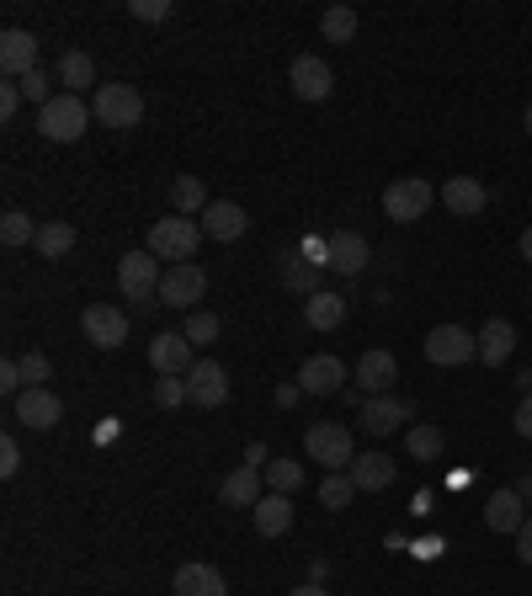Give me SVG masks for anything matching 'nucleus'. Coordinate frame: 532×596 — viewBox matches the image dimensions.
I'll list each match as a JSON object with an SVG mask.
<instances>
[{
    "instance_id": "39448f33",
    "label": "nucleus",
    "mask_w": 532,
    "mask_h": 596,
    "mask_svg": "<svg viewBox=\"0 0 532 596\" xmlns=\"http://www.w3.org/2000/svg\"><path fill=\"white\" fill-rule=\"evenodd\" d=\"M304 448H309V458H315L319 469H331V475L352 469V458H357V448H352V427H336V421H319V427L304 431Z\"/></svg>"
},
{
    "instance_id": "79ce46f5",
    "label": "nucleus",
    "mask_w": 532,
    "mask_h": 596,
    "mask_svg": "<svg viewBox=\"0 0 532 596\" xmlns=\"http://www.w3.org/2000/svg\"><path fill=\"white\" fill-rule=\"evenodd\" d=\"M17 469H22V448H17V437H6V442H0V475L11 479Z\"/></svg>"
},
{
    "instance_id": "8fccbe9b",
    "label": "nucleus",
    "mask_w": 532,
    "mask_h": 596,
    "mask_svg": "<svg viewBox=\"0 0 532 596\" xmlns=\"http://www.w3.org/2000/svg\"><path fill=\"white\" fill-rule=\"evenodd\" d=\"M288 596H331V592H325V586H315V580H309V586H298V592H288Z\"/></svg>"
},
{
    "instance_id": "0eeeda50",
    "label": "nucleus",
    "mask_w": 532,
    "mask_h": 596,
    "mask_svg": "<svg viewBox=\"0 0 532 596\" xmlns=\"http://www.w3.org/2000/svg\"><path fill=\"white\" fill-rule=\"evenodd\" d=\"M426 358L436 368H463V362L480 358V335L463 331V325H436V331H426Z\"/></svg>"
},
{
    "instance_id": "c85d7f7f",
    "label": "nucleus",
    "mask_w": 532,
    "mask_h": 596,
    "mask_svg": "<svg viewBox=\"0 0 532 596\" xmlns=\"http://www.w3.org/2000/svg\"><path fill=\"white\" fill-rule=\"evenodd\" d=\"M59 86H65L70 96H80L86 86H97V65H91V53L70 48V53L59 59Z\"/></svg>"
},
{
    "instance_id": "c756f323",
    "label": "nucleus",
    "mask_w": 532,
    "mask_h": 596,
    "mask_svg": "<svg viewBox=\"0 0 532 596\" xmlns=\"http://www.w3.org/2000/svg\"><path fill=\"white\" fill-rule=\"evenodd\" d=\"M170 208H176V214H203V208H208V192H203V182H197V176H176V182H170Z\"/></svg>"
},
{
    "instance_id": "20e7f679",
    "label": "nucleus",
    "mask_w": 532,
    "mask_h": 596,
    "mask_svg": "<svg viewBox=\"0 0 532 596\" xmlns=\"http://www.w3.org/2000/svg\"><path fill=\"white\" fill-rule=\"evenodd\" d=\"M91 118L107 123V128H139V118H145V96L134 91V86H122V80L97 86V96H91Z\"/></svg>"
},
{
    "instance_id": "4c0bfd02",
    "label": "nucleus",
    "mask_w": 532,
    "mask_h": 596,
    "mask_svg": "<svg viewBox=\"0 0 532 596\" xmlns=\"http://www.w3.org/2000/svg\"><path fill=\"white\" fill-rule=\"evenodd\" d=\"M155 406H160V410L193 406V394H187V379H155Z\"/></svg>"
},
{
    "instance_id": "b1692460",
    "label": "nucleus",
    "mask_w": 532,
    "mask_h": 596,
    "mask_svg": "<svg viewBox=\"0 0 532 596\" xmlns=\"http://www.w3.org/2000/svg\"><path fill=\"white\" fill-rule=\"evenodd\" d=\"M170 592L176 596H229V586H224V575L214 570V565H181L176 570V580H170Z\"/></svg>"
},
{
    "instance_id": "f03ea898",
    "label": "nucleus",
    "mask_w": 532,
    "mask_h": 596,
    "mask_svg": "<svg viewBox=\"0 0 532 596\" xmlns=\"http://www.w3.org/2000/svg\"><path fill=\"white\" fill-rule=\"evenodd\" d=\"M86 123H91V107L70 91H59L49 107H38V134L53 139V144H75L80 134H86Z\"/></svg>"
},
{
    "instance_id": "f257e3e1",
    "label": "nucleus",
    "mask_w": 532,
    "mask_h": 596,
    "mask_svg": "<svg viewBox=\"0 0 532 596\" xmlns=\"http://www.w3.org/2000/svg\"><path fill=\"white\" fill-rule=\"evenodd\" d=\"M197 245H203V224L187 214H166L155 218V229H149V256L155 262H170V266H187L197 256Z\"/></svg>"
},
{
    "instance_id": "864d4df0",
    "label": "nucleus",
    "mask_w": 532,
    "mask_h": 596,
    "mask_svg": "<svg viewBox=\"0 0 532 596\" xmlns=\"http://www.w3.org/2000/svg\"><path fill=\"white\" fill-rule=\"evenodd\" d=\"M528 304H532V293H528Z\"/></svg>"
},
{
    "instance_id": "6e6552de",
    "label": "nucleus",
    "mask_w": 532,
    "mask_h": 596,
    "mask_svg": "<svg viewBox=\"0 0 532 596\" xmlns=\"http://www.w3.org/2000/svg\"><path fill=\"white\" fill-rule=\"evenodd\" d=\"M203 293H208V272H203L197 262L166 266V277H160V304H166V310H187V314H193Z\"/></svg>"
},
{
    "instance_id": "9b49d317",
    "label": "nucleus",
    "mask_w": 532,
    "mask_h": 596,
    "mask_svg": "<svg viewBox=\"0 0 532 596\" xmlns=\"http://www.w3.org/2000/svg\"><path fill=\"white\" fill-rule=\"evenodd\" d=\"M193 341L181 331H160L155 341H149V368L160 373V379H187L193 373Z\"/></svg>"
},
{
    "instance_id": "c9c22d12",
    "label": "nucleus",
    "mask_w": 532,
    "mask_h": 596,
    "mask_svg": "<svg viewBox=\"0 0 532 596\" xmlns=\"http://www.w3.org/2000/svg\"><path fill=\"white\" fill-rule=\"evenodd\" d=\"M283 283L293 287V293H304V299H309V293H319V266L315 262H283Z\"/></svg>"
},
{
    "instance_id": "4468645a",
    "label": "nucleus",
    "mask_w": 532,
    "mask_h": 596,
    "mask_svg": "<svg viewBox=\"0 0 532 596\" xmlns=\"http://www.w3.org/2000/svg\"><path fill=\"white\" fill-rule=\"evenodd\" d=\"M288 86L304 96V101H325V96L336 91V75H331V65H325L319 53H298L288 70Z\"/></svg>"
},
{
    "instance_id": "c03bdc74",
    "label": "nucleus",
    "mask_w": 532,
    "mask_h": 596,
    "mask_svg": "<svg viewBox=\"0 0 532 596\" xmlns=\"http://www.w3.org/2000/svg\"><path fill=\"white\" fill-rule=\"evenodd\" d=\"M17 107H22V86H0V123L17 118Z\"/></svg>"
},
{
    "instance_id": "de8ad7c7",
    "label": "nucleus",
    "mask_w": 532,
    "mask_h": 596,
    "mask_svg": "<svg viewBox=\"0 0 532 596\" xmlns=\"http://www.w3.org/2000/svg\"><path fill=\"white\" fill-rule=\"evenodd\" d=\"M298 400H304V389H298V383H283V389H277V406H298Z\"/></svg>"
},
{
    "instance_id": "72a5a7b5",
    "label": "nucleus",
    "mask_w": 532,
    "mask_h": 596,
    "mask_svg": "<svg viewBox=\"0 0 532 596\" xmlns=\"http://www.w3.org/2000/svg\"><path fill=\"white\" fill-rule=\"evenodd\" d=\"M0 240H6L11 251H17V245H32V240H38V224H32L22 208H6V214H0Z\"/></svg>"
},
{
    "instance_id": "9d476101",
    "label": "nucleus",
    "mask_w": 532,
    "mask_h": 596,
    "mask_svg": "<svg viewBox=\"0 0 532 596\" xmlns=\"http://www.w3.org/2000/svg\"><path fill=\"white\" fill-rule=\"evenodd\" d=\"M411 400H400V394H373V400H363V410H357V427L373 431V437H394L400 427H411Z\"/></svg>"
},
{
    "instance_id": "f704fd0d",
    "label": "nucleus",
    "mask_w": 532,
    "mask_h": 596,
    "mask_svg": "<svg viewBox=\"0 0 532 596\" xmlns=\"http://www.w3.org/2000/svg\"><path fill=\"white\" fill-rule=\"evenodd\" d=\"M352 496H357L352 475H325V485H319V506H325V511H346Z\"/></svg>"
},
{
    "instance_id": "49530a36",
    "label": "nucleus",
    "mask_w": 532,
    "mask_h": 596,
    "mask_svg": "<svg viewBox=\"0 0 532 596\" xmlns=\"http://www.w3.org/2000/svg\"><path fill=\"white\" fill-rule=\"evenodd\" d=\"M516 559H522V565H532V517L522 522V533H516Z\"/></svg>"
},
{
    "instance_id": "f3484780",
    "label": "nucleus",
    "mask_w": 532,
    "mask_h": 596,
    "mask_svg": "<svg viewBox=\"0 0 532 596\" xmlns=\"http://www.w3.org/2000/svg\"><path fill=\"white\" fill-rule=\"evenodd\" d=\"M528 517H532V511H528V501L516 496V485H506V490H495V496L484 501V527H490V533H506V538H516Z\"/></svg>"
},
{
    "instance_id": "f8f14e48",
    "label": "nucleus",
    "mask_w": 532,
    "mask_h": 596,
    "mask_svg": "<svg viewBox=\"0 0 532 596\" xmlns=\"http://www.w3.org/2000/svg\"><path fill=\"white\" fill-rule=\"evenodd\" d=\"M367 256H373V245H367L357 229H336V235L325 240V266H331L336 277H363Z\"/></svg>"
},
{
    "instance_id": "bb28decb",
    "label": "nucleus",
    "mask_w": 532,
    "mask_h": 596,
    "mask_svg": "<svg viewBox=\"0 0 532 596\" xmlns=\"http://www.w3.org/2000/svg\"><path fill=\"white\" fill-rule=\"evenodd\" d=\"M304 320H309L315 331H336V325H346V299L331 293V287H319V293L304 299Z\"/></svg>"
},
{
    "instance_id": "7c9ffc66",
    "label": "nucleus",
    "mask_w": 532,
    "mask_h": 596,
    "mask_svg": "<svg viewBox=\"0 0 532 596\" xmlns=\"http://www.w3.org/2000/svg\"><path fill=\"white\" fill-rule=\"evenodd\" d=\"M405 448H411V458H421V463H436L442 458V427H426V421H415L411 431H405Z\"/></svg>"
},
{
    "instance_id": "58836bf2",
    "label": "nucleus",
    "mask_w": 532,
    "mask_h": 596,
    "mask_svg": "<svg viewBox=\"0 0 532 596\" xmlns=\"http://www.w3.org/2000/svg\"><path fill=\"white\" fill-rule=\"evenodd\" d=\"M49 373H53V362L43 358V352H27V358H22V383H27V389H43V383H49Z\"/></svg>"
},
{
    "instance_id": "e433bc0d",
    "label": "nucleus",
    "mask_w": 532,
    "mask_h": 596,
    "mask_svg": "<svg viewBox=\"0 0 532 596\" xmlns=\"http://www.w3.org/2000/svg\"><path fill=\"white\" fill-rule=\"evenodd\" d=\"M181 335H187L193 346H208V341H218V314L193 310V314H187V325H181Z\"/></svg>"
},
{
    "instance_id": "5701e85b",
    "label": "nucleus",
    "mask_w": 532,
    "mask_h": 596,
    "mask_svg": "<svg viewBox=\"0 0 532 596\" xmlns=\"http://www.w3.org/2000/svg\"><path fill=\"white\" fill-rule=\"evenodd\" d=\"M250 522H256L262 538H283V533H293V501L277 496V490H266L262 501H256V511H250Z\"/></svg>"
},
{
    "instance_id": "cd10ccee",
    "label": "nucleus",
    "mask_w": 532,
    "mask_h": 596,
    "mask_svg": "<svg viewBox=\"0 0 532 596\" xmlns=\"http://www.w3.org/2000/svg\"><path fill=\"white\" fill-rule=\"evenodd\" d=\"M32 251H38L43 262H59V256H70V251H75V224H65V218H53V224H38V240H32Z\"/></svg>"
},
{
    "instance_id": "aec40b11",
    "label": "nucleus",
    "mask_w": 532,
    "mask_h": 596,
    "mask_svg": "<svg viewBox=\"0 0 532 596\" xmlns=\"http://www.w3.org/2000/svg\"><path fill=\"white\" fill-rule=\"evenodd\" d=\"M442 203H447V214L480 218L490 192H484V182H474V176H453V182H442Z\"/></svg>"
},
{
    "instance_id": "2f4dec72",
    "label": "nucleus",
    "mask_w": 532,
    "mask_h": 596,
    "mask_svg": "<svg viewBox=\"0 0 532 596\" xmlns=\"http://www.w3.org/2000/svg\"><path fill=\"white\" fill-rule=\"evenodd\" d=\"M319 32H325V43H352L357 38V11L352 6H331L319 17Z\"/></svg>"
},
{
    "instance_id": "2eb2a0df",
    "label": "nucleus",
    "mask_w": 532,
    "mask_h": 596,
    "mask_svg": "<svg viewBox=\"0 0 532 596\" xmlns=\"http://www.w3.org/2000/svg\"><path fill=\"white\" fill-rule=\"evenodd\" d=\"M187 394H193V406L218 410L224 400H229V373H224L214 358H197L193 373H187Z\"/></svg>"
},
{
    "instance_id": "3c124183",
    "label": "nucleus",
    "mask_w": 532,
    "mask_h": 596,
    "mask_svg": "<svg viewBox=\"0 0 532 596\" xmlns=\"http://www.w3.org/2000/svg\"><path fill=\"white\" fill-rule=\"evenodd\" d=\"M522 256L532 262V229H522Z\"/></svg>"
},
{
    "instance_id": "4be33fe9",
    "label": "nucleus",
    "mask_w": 532,
    "mask_h": 596,
    "mask_svg": "<svg viewBox=\"0 0 532 596\" xmlns=\"http://www.w3.org/2000/svg\"><path fill=\"white\" fill-rule=\"evenodd\" d=\"M400 379V362H394V352H373L367 346L363 358H357V383H363V394L373 400V394H388V383Z\"/></svg>"
},
{
    "instance_id": "dca6fc26",
    "label": "nucleus",
    "mask_w": 532,
    "mask_h": 596,
    "mask_svg": "<svg viewBox=\"0 0 532 596\" xmlns=\"http://www.w3.org/2000/svg\"><path fill=\"white\" fill-rule=\"evenodd\" d=\"M0 70L11 75V80H27V75L38 70V38L27 27H6L0 32Z\"/></svg>"
},
{
    "instance_id": "a878e982",
    "label": "nucleus",
    "mask_w": 532,
    "mask_h": 596,
    "mask_svg": "<svg viewBox=\"0 0 532 596\" xmlns=\"http://www.w3.org/2000/svg\"><path fill=\"white\" fill-rule=\"evenodd\" d=\"M511 352H516V331H511V320H484L480 331V362H490V368H501V362H511Z\"/></svg>"
},
{
    "instance_id": "423d86ee",
    "label": "nucleus",
    "mask_w": 532,
    "mask_h": 596,
    "mask_svg": "<svg viewBox=\"0 0 532 596\" xmlns=\"http://www.w3.org/2000/svg\"><path fill=\"white\" fill-rule=\"evenodd\" d=\"M432 182H421V176H400V182H388L384 187V214L394 224H415V218L432 208Z\"/></svg>"
},
{
    "instance_id": "a19ab883",
    "label": "nucleus",
    "mask_w": 532,
    "mask_h": 596,
    "mask_svg": "<svg viewBox=\"0 0 532 596\" xmlns=\"http://www.w3.org/2000/svg\"><path fill=\"white\" fill-rule=\"evenodd\" d=\"M17 86H22V96H32L38 107H49V101H53V91H49V75H43V70H32V75H27V80H17Z\"/></svg>"
},
{
    "instance_id": "09e8293b",
    "label": "nucleus",
    "mask_w": 532,
    "mask_h": 596,
    "mask_svg": "<svg viewBox=\"0 0 532 596\" xmlns=\"http://www.w3.org/2000/svg\"><path fill=\"white\" fill-rule=\"evenodd\" d=\"M516 496H522V501L532 506V475H522V479H516Z\"/></svg>"
},
{
    "instance_id": "603ef678",
    "label": "nucleus",
    "mask_w": 532,
    "mask_h": 596,
    "mask_svg": "<svg viewBox=\"0 0 532 596\" xmlns=\"http://www.w3.org/2000/svg\"><path fill=\"white\" fill-rule=\"evenodd\" d=\"M528 134H532V101H528Z\"/></svg>"
},
{
    "instance_id": "ddd939ff",
    "label": "nucleus",
    "mask_w": 532,
    "mask_h": 596,
    "mask_svg": "<svg viewBox=\"0 0 532 596\" xmlns=\"http://www.w3.org/2000/svg\"><path fill=\"white\" fill-rule=\"evenodd\" d=\"M11 410H17V421L32 431H53L65 421V400H59L53 389H22V394L11 400Z\"/></svg>"
},
{
    "instance_id": "ea45409f",
    "label": "nucleus",
    "mask_w": 532,
    "mask_h": 596,
    "mask_svg": "<svg viewBox=\"0 0 532 596\" xmlns=\"http://www.w3.org/2000/svg\"><path fill=\"white\" fill-rule=\"evenodd\" d=\"M128 11H134L139 22H166V17H170V0H128Z\"/></svg>"
},
{
    "instance_id": "1a4fd4ad",
    "label": "nucleus",
    "mask_w": 532,
    "mask_h": 596,
    "mask_svg": "<svg viewBox=\"0 0 532 596\" xmlns=\"http://www.w3.org/2000/svg\"><path fill=\"white\" fill-rule=\"evenodd\" d=\"M80 331H86V341L97 352H118L122 341H128V314L118 304H91V310L80 314Z\"/></svg>"
},
{
    "instance_id": "37998d69",
    "label": "nucleus",
    "mask_w": 532,
    "mask_h": 596,
    "mask_svg": "<svg viewBox=\"0 0 532 596\" xmlns=\"http://www.w3.org/2000/svg\"><path fill=\"white\" fill-rule=\"evenodd\" d=\"M0 389H6V394H22L27 383H22V362H0Z\"/></svg>"
},
{
    "instance_id": "6ab92c4d",
    "label": "nucleus",
    "mask_w": 532,
    "mask_h": 596,
    "mask_svg": "<svg viewBox=\"0 0 532 596\" xmlns=\"http://www.w3.org/2000/svg\"><path fill=\"white\" fill-rule=\"evenodd\" d=\"M293 383H298L304 394H341V389H346V368H341V358L319 352V358H304V368H298Z\"/></svg>"
},
{
    "instance_id": "a18cd8bd",
    "label": "nucleus",
    "mask_w": 532,
    "mask_h": 596,
    "mask_svg": "<svg viewBox=\"0 0 532 596\" xmlns=\"http://www.w3.org/2000/svg\"><path fill=\"white\" fill-rule=\"evenodd\" d=\"M516 431H522V437L532 442V389L522 394V406H516Z\"/></svg>"
},
{
    "instance_id": "393cba45",
    "label": "nucleus",
    "mask_w": 532,
    "mask_h": 596,
    "mask_svg": "<svg viewBox=\"0 0 532 596\" xmlns=\"http://www.w3.org/2000/svg\"><path fill=\"white\" fill-rule=\"evenodd\" d=\"M346 475H352V485H357V490H388L400 469H394V458H388V453H357Z\"/></svg>"
},
{
    "instance_id": "473e14b6",
    "label": "nucleus",
    "mask_w": 532,
    "mask_h": 596,
    "mask_svg": "<svg viewBox=\"0 0 532 596\" xmlns=\"http://www.w3.org/2000/svg\"><path fill=\"white\" fill-rule=\"evenodd\" d=\"M262 475H266V490H277V496H293V490L304 485V469H298L293 458H272Z\"/></svg>"
},
{
    "instance_id": "7ed1b4c3",
    "label": "nucleus",
    "mask_w": 532,
    "mask_h": 596,
    "mask_svg": "<svg viewBox=\"0 0 532 596\" xmlns=\"http://www.w3.org/2000/svg\"><path fill=\"white\" fill-rule=\"evenodd\" d=\"M160 262L149 256V251H128L118 262V287H122V299H134V310H149L155 299H160Z\"/></svg>"
},
{
    "instance_id": "412c9836",
    "label": "nucleus",
    "mask_w": 532,
    "mask_h": 596,
    "mask_svg": "<svg viewBox=\"0 0 532 596\" xmlns=\"http://www.w3.org/2000/svg\"><path fill=\"white\" fill-rule=\"evenodd\" d=\"M245 229H250V214H245L240 203H208V208H203V235L208 240H224V245H229V240H240Z\"/></svg>"
},
{
    "instance_id": "a211bd4d",
    "label": "nucleus",
    "mask_w": 532,
    "mask_h": 596,
    "mask_svg": "<svg viewBox=\"0 0 532 596\" xmlns=\"http://www.w3.org/2000/svg\"><path fill=\"white\" fill-rule=\"evenodd\" d=\"M266 496V475L262 469H250V463H240V469H229L224 475V485H218V501L235 506V511H256V501Z\"/></svg>"
}]
</instances>
